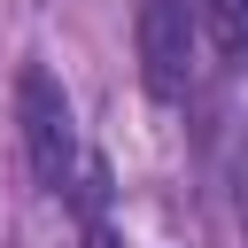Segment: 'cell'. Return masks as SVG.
Listing matches in <instances>:
<instances>
[{
  "instance_id": "obj_3",
  "label": "cell",
  "mask_w": 248,
  "mask_h": 248,
  "mask_svg": "<svg viewBox=\"0 0 248 248\" xmlns=\"http://www.w3.org/2000/svg\"><path fill=\"white\" fill-rule=\"evenodd\" d=\"M194 16L225 62H248V0H194Z\"/></svg>"
},
{
  "instance_id": "obj_4",
  "label": "cell",
  "mask_w": 248,
  "mask_h": 248,
  "mask_svg": "<svg viewBox=\"0 0 248 248\" xmlns=\"http://www.w3.org/2000/svg\"><path fill=\"white\" fill-rule=\"evenodd\" d=\"M85 248H116V232H108V202H85Z\"/></svg>"
},
{
  "instance_id": "obj_1",
  "label": "cell",
  "mask_w": 248,
  "mask_h": 248,
  "mask_svg": "<svg viewBox=\"0 0 248 248\" xmlns=\"http://www.w3.org/2000/svg\"><path fill=\"white\" fill-rule=\"evenodd\" d=\"M16 116H23V155H31V178L46 194H78L93 155L78 147V116H70V93L46 62H23L16 78Z\"/></svg>"
},
{
  "instance_id": "obj_2",
  "label": "cell",
  "mask_w": 248,
  "mask_h": 248,
  "mask_svg": "<svg viewBox=\"0 0 248 248\" xmlns=\"http://www.w3.org/2000/svg\"><path fill=\"white\" fill-rule=\"evenodd\" d=\"M194 23H186V0H140V62H147V93L155 101H186V78H194Z\"/></svg>"
}]
</instances>
